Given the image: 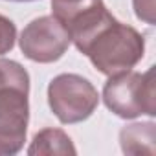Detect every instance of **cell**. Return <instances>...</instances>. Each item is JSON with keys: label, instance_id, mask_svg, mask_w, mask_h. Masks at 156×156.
I'll return each mask as SVG.
<instances>
[{"label": "cell", "instance_id": "6da1fadb", "mask_svg": "<svg viewBox=\"0 0 156 156\" xmlns=\"http://www.w3.org/2000/svg\"><path fill=\"white\" fill-rule=\"evenodd\" d=\"M94 68L110 77L132 70L145 53L143 35L112 17V13L77 46Z\"/></svg>", "mask_w": 156, "mask_h": 156}, {"label": "cell", "instance_id": "7a4b0ae2", "mask_svg": "<svg viewBox=\"0 0 156 156\" xmlns=\"http://www.w3.org/2000/svg\"><path fill=\"white\" fill-rule=\"evenodd\" d=\"M103 101L107 108L123 119H134L141 114H156L154 66L145 73L129 70L110 75L103 87Z\"/></svg>", "mask_w": 156, "mask_h": 156}, {"label": "cell", "instance_id": "3957f363", "mask_svg": "<svg viewBox=\"0 0 156 156\" xmlns=\"http://www.w3.org/2000/svg\"><path fill=\"white\" fill-rule=\"evenodd\" d=\"M48 105L64 125L88 119L99 105L96 87L83 75L59 73L48 85Z\"/></svg>", "mask_w": 156, "mask_h": 156}, {"label": "cell", "instance_id": "277c9868", "mask_svg": "<svg viewBox=\"0 0 156 156\" xmlns=\"http://www.w3.org/2000/svg\"><path fill=\"white\" fill-rule=\"evenodd\" d=\"M72 39L66 28L53 17L44 15L33 19L20 33V51L33 62L48 64L59 61L70 48Z\"/></svg>", "mask_w": 156, "mask_h": 156}, {"label": "cell", "instance_id": "5b68a950", "mask_svg": "<svg viewBox=\"0 0 156 156\" xmlns=\"http://www.w3.org/2000/svg\"><path fill=\"white\" fill-rule=\"evenodd\" d=\"M30 90L9 88L0 94V156L17 154L26 141Z\"/></svg>", "mask_w": 156, "mask_h": 156}, {"label": "cell", "instance_id": "8992f818", "mask_svg": "<svg viewBox=\"0 0 156 156\" xmlns=\"http://www.w3.org/2000/svg\"><path fill=\"white\" fill-rule=\"evenodd\" d=\"M156 125L152 121L125 125L119 132V143L125 154H154Z\"/></svg>", "mask_w": 156, "mask_h": 156}, {"label": "cell", "instance_id": "52a82bcc", "mask_svg": "<svg viewBox=\"0 0 156 156\" xmlns=\"http://www.w3.org/2000/svg\"><path fill=\"white\" fill-rule=\"evenodd\" d=\"M75 147L70 136L61 129H44L33 136L28 147L30 156H51V154H75Z\"/></svg>", "mask_w": 156, "mask_h": 156}, {"label": "cell", "instance_id": "ba28073f", "mask_svg": "<svg viewBox=\"0 0 156 156\" xmlns=\"http://www.w3.org/2000/svg\"><path fill=\"white\" fill-rule=\"evenodd\" d=\"M103 4V0H51V15L68 28L85 13L96 9Z\"/></svg>", "mask_w": 156, "mask_h": 156}, {"label": "cell", "instance_id": "9c48e42d", "mask_svg": "<svg viewBox=\"0 0 156 156\" xmlns=\"http://www.w3.org/2000/svg\"><path fill=\"white\" fill-rule=\"evenodd\" d=\"M9 88L30 90V73L17 61L0 59V94Z\"/></svg>", "mask_w": 156, "mask_h": 156}, {"label": "cell", "instance_id": "30bf717a", "mask_svg": "<svg viewBox=\"0 0 156 156\" xmlns=\"http://www.w3.org/2000/svg\"><path fill=\"white\" fill-rule=\"evenodd\" d=\"M17 41V26L11 19L0 13V55H4L13 50Z\"/></svg>", "mask_w": 156, "mask_h": 156}, {"label": "cell", "instance_id": "8fae6325", "mask_svg": "<svg viewBox=\"0 0 156 156\" xmlns=\"http://www.w3.org/2000/svg\"><path fill=\"white\" fill-rule=\"evenodd\" d=\"M134 11L140 20H145L147 24H154V0H132Z\"/></svg>", "mask_w": 156, "mask_h": 156}, {"label": "cell", "instance_id": "7c38bea8", "mask_svg": "<svg viewBox=\"0 0 156 156\" xmlns=\"http://www.w3.org/2000/svg\"><path fill=\"white\" fill-rule=\"evenodd\" d=\"M13 2H33V0H13Z\"/></svg>", "mask_w": 156, "mask_h": 156}]
</instances>
